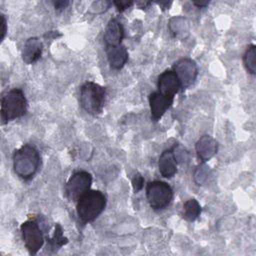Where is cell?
<instances>
[{
	"mask_svg": "<svg viewBox=\"0 0 256 256\" xmlns=\"http://www.w3.org/2000/svg\"><path fill=\"white\" fill-rule=\"evenodd\" d=\"M12 160L15 174L23 180H30L39 168L40 154L33 145L24 144L14 151Z\"/></svg>",
	"mask_w": 256,
	"mask_h": 256,
	"instance_id": "1",
	"label": "cell"
},
{
	"mask_svg": "<svg viewBox=\"0 0 256 256\" xmlns=\"http://www.w3.org/2000/svg\"><path fill=\"white\" fill-rule=\"evenodd\" d=\"M79 220L86 224L94 221L106 207V196L99 190H89L76 202Z\"/></svg>",
	"mask_w": 256,
	"mask_h": 256,
	"instance_id": "2",
	"label": "cell"
},
{
	"mask_svg": "<svg viewBox=\"0 0 256 256\" xmlns=\"http://www.w3.org/2000/svg\"><path fill=\"white\" fill-rule=\"evenodd\" d=\"M28 110V102L20 88H13L6 92L1 99V124L24 116Z\"/></svg>",
	"mask_w": 256,
	"mask_h": 256,
	"instance_id": "3",
	"label": "cell"
},
{
	"mask_svg": "<svg viewBox=\"0 0 256 256\" xmlns=\"http://www.w3.org/2000/svg\"><path fill=\"white\" fill-rule=\"evenodd\" d=\"M106 99V89L98 83L87 81L80 88V104L91 115L102 112Z\"/></svg>",
	"mask_w": 256,
	"mask_h": 256,
	"instance_id": "4",
	"label": "cell"
},
{
	"mask_svg": "<svg viewBox=\"0 0 256 256\" xmlns=\"http://www.w3.org/2000/svg\"><path fill=\"white\" fill-rule=\"evenodd\" d=\"M146 197L153 210H162L171 203L173 199V190L168 183L154 180L147 184Z\"/></svg>",
	"mask_w": 256,
	"mask_h": 256,
	"instance_id": "5",
	"label": "cell"
},
{
	"mask_svg": "<svg viewBox=\"0 0 256 256\" xmlns=\"http://www.w3.org/2000/svg\"><path fill=\"white\" fill-rule=\"evenodd\" d=\"M22 239L29 254L35 255L44 244L43 232L35 219H29L20 226Z\"/></svg>",
	"mask_w": 256,
	"mask_h": 256,
	"instance_id": "6",
	"label": "cell"
},
{
	"mask_svg": "<svg viewBox=\"0 0 256 256\" xmlns=\"http://www.w3.org/2000/svg\"><path fill=\"white\" fill-rule=\"evenodd\" d=\"M92 184V175L85 171L79 170L74 172L65 185L66 196L70 201L77 202L78 199L90 190Z\"/></svg>",
	"mask_w": 256,
	"mask_h": 256,
	"instance_id": "7",
	"label": "cell"
},
{
	"mask_svg": "<svg viewBox=\"0 0 256 256\" xmlns=\"http://www.w3.org/2000/svg\"><path fill=\"white\" fill-rule=\"evenodd\" d=\"M172 70L175 72L183 90L189 88L195 82L198 75L197 64L191 58L179 59L174 63Z\"/></svg>",
	"mask_w": 256,
	"mask_h": 256,
	"instance_id": "8",
	"label": "cell"
},
{
	"mask_svg": "<svg viewBox=\"0 0 256 256\" xmlns=\"http://www.w3.org/2000/svg\"><path fill=\"white\" fill-rule=\"evenodd\" d=\"M157 87L158 92L173 99L181 89L179 80L172 69L165 70L158 76Z\"/></svg>",
	"mask_w": 256,
	"mask_h": 256,
	"instance_id": "9",
	"label": "cell"
},
{
	"mask_svg": "<svg viewBox=\"0 0 256 256\" xmlns=\"http://www.w3.org/2000/svg\"><path fill=\"white\" fill-rule=\"evenodd\" d=\"M173 98L167 97L158 91L152 92L149 95V105L151 118L154 121H158L162 118L165 112L170 108L173 103Z\"/></svg>",
	"mask_w": 256,
	"mask_h": 256,
	"instance_id": "10",
	"label": "cell"
},
{
	"mask_svg": "<svg viewBox=\"0 0 256 256\" xmlns=\"http://www.w3.org/2000/svg\"><path fill=\"white\" fill-rule=\"evenodd\" d=\"M195 149L199 160L202 163H205L217 153L218 143L210 135H203L197 140Z\"/></svg>",
	"mask_w": 256,
	"mask_h": 256,
	"instance_id": "11",
	"label": "cell"
},
{
	"mask_svg": "<svg viewBox=\"0 0 256 256\" xmlns=\"http://www.w3.org/2000/svg\"><path fill=\"white\" fill-rule=\"evenodd\" d=\"M103 38L106 46H116L121 44L124 38V28L116 18H112L108 21Z\"/></svg>",
	"mask_w": 256,
	"mask_h": 256,
	"instance_id": "12",
	"label": "cell"
},
{
	"mask_svg": "<svg viewBox=\"0 0 256 256\" xmlns=\"http://www.w3.org/2000/svg\"><path fill=\"white\" fill-rule=\"evenodd\" d=\"M43 44L37 37H31L26 40L24 43L21 57L25 64H33L35 63L42 55Z\"/></svg>",
	"mask_w": 256,
	"mask_h": 256,
	"instance_id": "13",
	"label": "cell"
},
{
	"mask_svg": "<svg viewBox=\"0 0 256 256\" xmlns=\"http://www.w3.org/2000/svg\"><path fill=\"white\" fill-rule=\"evenodd\" d=\"M105 51L108 63L112 69L120 70L124 67L128 60V51L124 45L106 46Z\"/></svg>",
	"mask_w": 256,
	"mask_h": 256,
	"instance_id": "14",
	"label": "cell"
},
{
	"mask_svg": "<svg viewBox=\"0 0 256 256\" xmlns=\"http://www.w3.org/2000/svg\"><path fill=\"white\" fill-rule=\"evenodd\" d=\"M160 174L164 178H172L177 173V160L172 149L164 150L158 160Z\"/></svg>",
	"mask_w": 256,
	"mask_h": 256,
	"instance_id": "15",
	"label": "cell"
},
{
	"mask_svg": "<svg viewBox=\"0 0 256 256\" xmlns=\"http://www.w3.org/2000/svg\"><path fill=\"white\" fill-rule=\"evenodd\" d=\"M168 27L171 34L175 38H185L189 33V24L187 20L180 16L171 18Z\"/></svg>",
	"mask_w": 256,
	"mask_h": 256,
	"instance_id": "16",
	"label": "cell"
},
{
	"mask_svg": "<svg viewBox=\"0 0 256 256\" xmlns=\"http://www.w3.org/2000/svg\"><path fill=\"white\" fill-rule=\"evenodd\" d=\"M201 211V206L196 199H188L183 203L182 217L189 222H193L200 216Z\"/></svg>",
	"mask_w": 256,
	"mask_h": 256,
	"instance_id": "17",
	"label": "cell"
},
{
	"mask_svg": "<svg viewBox=\"0 0 256 256\" xmlns=\"http://www.w3.org/2000/svg\"><path fill=\"white\" fill-rule=\"evenodd\" d=\"M243 63L251 75H255L256 73V46L254 44H250L243 55Z\"/></svg>",
	"mask_w": 256,
	"mask_h": 256,
	"instance_id": "18",
	"label": "cell"
},
{
	"mask_svg": "<svg viewBox=\"0 0 256 256\" xmlns=\"http://www.w3.org/2000/svg\"><path fill=\"white\" fill-rule=\"evenodd\" d=\"M49 243H50V246L52 247V249H54V250H58L60 247H62L63 245L68 243V239L66 237H64L62 228L59 224H56L54 234L49 239Z\"/></svg>",
	"mask_w": 256,
	"mask_h": 256,
	"instance_id": "19",
	"label": "cell"
},
{
	"mask_svg": "<svg viewBox=\"0 0 256 256\" xmlns=\"http://www.w3.org/2000/svg\"><path fill=\"white\" fill-rule=\"evenodd\" d=\"M209 167L205 166L204 163L199 165L194 173V179L198 185H203L206 183L210 177V170Z\"/></svg>",
	"mask_w": 256,
	"mask_h": 256,
	"instance_id": "20",
	"label": "cell"
},
{
	"mask_svg": "<svg viewBox=\"0 0 256 256\" xmlns=\"http://www.w3.org/2000/svg\"><path fill=\"white\" fill-rule=\"evenodd\" d=\"M110 5H111V2L109 1H96V2H93L90 8L94 13H102L106 11L110 7Z\"/></svg>",
	"mask_w": 256,
	"mask_h": 256,
	"instance_id": "21",
	"label": "cell"
},
{
	"mask_svg": "<svg viewBox=\"0 0 256 256\" xmlns=\"http://www.w3.org/2000/svg\"><path fill=\"white\" fill-rule=\"evenodd\" d=\"M144 186V178L140 173H136L132 178V188L134 193H138Z\"/></svg>",
	"mask_w": 256,
	"mask_h": 256,
	"instance_id": "22",
	"label": "cell"
},
{
	"mask_svg": "<svg viewBox=\"0 0 256 256\" xmlns=\"http://www.w3.org/2000/svg\"><path fill=\"white\" fill-rule=\"evenodd\" d=\"M113 4L116 6V8L119 12H123L124 10L130 8L134 4V2L130 1V0L129 1L128 0H117V1H113Z\"/></svg>",
	"mask_w": 256,
	"mask_h": 256,
	"instance_id": "23",
	"label": "cell"
},
{
	"mask_svg": "<svg viewBox=\"0 0 256 256\" xmlns=\"http://www.w3.org/2000/svg\"><path fill=\"white\" fill-rule=\"evenodd\" d=\"M0 18H1V22H0V25H1V30H0V41H3V39L5 38V35H6V32H7V21H6V17L4 14H0Z\"/></svg>",
	"mask_w": 256,
	"mask_h": 256,
	"instance_id": "24",
	"label": "cell"
},
{
	"mask_svg": "<svg viewBox=\"0 0 256 256\" xmlns=\"http://www.w3.org/2000/svg\"><path fill=\"white\" fill-rule=\"evenodd\" d=\"M69 3H70L69 1L60 0V1H54L53 5L57 11H61V10H64L69 5Z\"/></svg>",
	"mask_w": 256,
	"mask_h": 256,
	"instance_id": "25",
	"label": "cell"
},
{
	"mask_svg": "<svg viewBox=\"0 0 256 256\" xmlns=\"http://www.w3.org/2000/svg\"><path fill=\"white\" fill-rule=\"evenodd\" d=\"M136 5L141 9H146L151 5V2H149V1H138V2H136Z\"/></svg>",
	"mask_w": 256,
	"mask_h": 256,
	"instance_id": "26",
	"label": "cell"
},
{
	"mask_svg": "<svg viewBox=\"0 0 256 256\" xmlns=\"http://www.w3.org/2000/svg\"><path fill=\"white\" fill-rule=\"evenodd\" d=\"M193 5H195L198 8H205L206 6L209 5V1H205V2H193Z\"/></svg>",
	"mask_w": 256,
	"mask_h": 256,
	"instance_id": "27",
	"label": "cell"
},
{
	"mask_svg": "<svg viewBox=\"0 0 256 256\" xmlns=\"http://www.w3.org/2000/svg\"><path fill=\"white\" fill-rule=\"evenodd\" d=\"M171 4H172V2H158V5H159L163 10L169 9V7H170Z\"/></svg>",
	"mask_w": 256,
	"mask_h": 256,
	"instance_id": "28",
	"label": "cell"
}]
</instances>
